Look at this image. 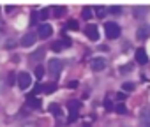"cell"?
<instances>
[{"instance_id": "6da1fadb", "label": "cell", "mask_w": 150, "mask_h": 127, "mask_svg": "<svg viewBox=\"0 0 150 127\" xmlns=\"http://www.w3.org/2000/svg\"><path fill=\"white\" fill-rule=\"evenodd\" d=\"M104 32H106V37L108 39H117L120 35V25L118 23H113V21H106Z\"/></svg>"}, {"instance_id": "7a4b0ae2", "label": "cell", "mask_w": 150, "mask_h": 127, "mask_svg": "<svg viewBox=\"0 0 150 127\" xmlns=\"http://www.w3.org/2000/svg\"><path fill=\"white\" fill-rule=\"evenodd\" d=\"M62 60L60 58H51L50 62H48V71H50V74L53 76V78H58V74H60V71H62Z\"/></svg>"}, {"instance_id": "3957f363", "label": "cell", "mask_w": 150, "mask_h": 127, "mask_svg": "<svg viewBox=\"0 0 150 127\" xmlns=\"http://www.w3.org/2000/svg\"><path fill=\"white\" fill-rule=\"evenodd\" d=\"M30 85H32L30 74H28V73H20V74H18V87H20L21 90H27Z\"/></svg>"}, {"instance_id": "277c9868", "label": "cell", "mask_w": 150, "mask_h": 127, "mask_svg": "<svg viewBox=\"0 0 150 127\" xmlns=\"http://www.w3.org/2000/svg\"><path fill=\"white\" fill-rule=\"evenodd\" d=\"M90 67H92V71H104L106 69V60L103 56H96L90 62Z\"/></svg>"}, {"instance_id": "5b68a950", "label": "cell", "mask_w": 150, "mask_h": 127, "mask_svg": "<svg viewBox=\"0 0 150 127\" xmlns=\"http://www.w3.org/2000/svg\"><path fill=\"white\" fill-rule=\"evenodd\" d=\"M35 39H37V35H35L34 32H28V34H25V35L21 37V41H20V44H21L23 48H30V46H34V42H35Z\"/></svg>"}, {"instance_id": "8992f818", "label": "cell", "mask_w": 150, "mask_h": 127, "mask_svg": "<svg viewBox=\"0 0 150 127\" xmlns=\"http://www.w3.org/2000/svg\"><path fill=\"white\" fill-rule=\"evenodd\" d=\"M85 35L90 39V41H99V30L96 25H87L85 27Z\"/></svg>"}, {"instance_id": "52a82bcc", "label": "cell", "mask_w": 150, "mask_h": 127, "mask_svg": "<svg viewBox=\"0 0 150 127\" xmlns=\"http://www.w3.org/2000/svg\"><path fill=\"white\" fill-rule=\"evenodd\" d=\"M51 34H53V27H51V25L42 23V25L39 27V37H41V39H48V37H51Z\"/></svg>"}, {"instance_id": "ba28073f", "label": "cell", "mask_w": 150, "mask_h": 127, "mask_svg": "<svg viewBox=\"0 0 150 127\" xmlns=\"http://www.w3.org/2000/svg\"><path fill=\"white\" fill-rule=\"evenodd\" d=\"M136 37H138L139 41L148 39V37H150V25H141V27L136 30Z\"/></svg>"}, {"instance_id": "9c48e42d", "label": "cell", "mask_w": 150, "mask_h": 127, "mask_svg": "<svg viewBox=\"0 0 150 127\" xmlns=\"http://www.w3.org/2000/svg\"><path fill=\"white\" fill-rule=\"evenodd\" d=\"M136 62L141 64V66H145V64L148 62V55H146V51L143 48H138L136 49Z\"/></svg>"}, {"instance_id": "30bf717a", "label": "cell", "mask_w": 150, "mask_h": 127, "mask_svg": "<svg viewBox=\"0 0 150 127\" xmlns=\"http://www.w3.org/2000/svg\"><path fill=\"white\" fill-rule=\"evenodd\" d=\"M27 104H28V108H32V109H39L41 108V99H37L35 95H30V97H27Z\"/></svg>"}, {"instance_id": "8fae6325", "label": "cell", "mask_w": 150, "mask_h": 127, "mask_svg": "<svg viewBox=\"0 0 150 127\" xmlns=\"http://www.w3.org/2000/svg\"><path fill=\"white\" fill-rule=\"evenodd\" d=\"M67 108H69V111H80V108H81V102L80 101H76V99H72V101H69V104H67Z\"/></svg>"}, {"instance_id": "7c38bea8", "label": "cell", "mask_w": 150, "mask_h": 127, "mask_svg": "<svg viewBox=\"0 0 150 127\" xmlns=\"http://www.w3.org/2000/svg\"><path fill=\"white\" fill-rule=\"evenodd\" d=\"M50 111H51L55 116H62V115H64V113H62V108H60L58 104H55V102L50 104Z\"/></svg>"}, {"instance_id": "4fadbf2b", "label": "cell", "mask_w": 150, "mask_h": 127, "mask_svg": "<svg viewBox=\"0 0 150 127\" xmlns=\"http://www.w3.org/2000/svg\"><path fill=\"white\" fill-rule=\"evenodd\" d=\"M65 27H67L69 30H72V32H76V30H80V25H78V21H76V20H69Z\"/></svg>"}, {"instance_id": "5bb4252c", "label": "cell", "mask_w": 150, "mask_h": 127, "mask_svg": "<svg viewBox=\"0 0 150 127\" xmlns=\"http://www.w3.org/2000/svg\"><path fill=\"white\" fill-rule=\"evenodd\" d=\"M44 56V49L41 48V49H37V51H34L32 55H30V60H34V62H37L39 58H42Z\"/></svg>"}, {"instance_id": "9a60e30c", "label": "cell", "mask_w": 150, "mask_h": 127, "mask_svg": "<svg viewBox=\"0 0 150 127\" xmlns=\"http://www.w3.org/2000/svg\"><path fill=\"white\" fill-rule=\"evenodd\" d=\"M106 11H108V9H106L104 6H97V7H96V16H97V18H104V16H106Z\"/></svg>"}, {"instance_id": "2e32d148", "label": "cell", "mask_w": 150, "mask_h": 127, "mask_svg": "<svg viewBox=\"0 0 150 127\" xmlns=\"http://www.w3.org/2000/svg\"><path fill=\"white\" fill-rule=\"evenodd\" d=\"M55 90H57V85H55V83H46L42 92H44V94H53Z\"/></svg>"}, {"instance_id": "e0dca14e", "label": "cell", "mask_w": 150, "mask_h": 127, "mask_svg": "<svg viewBox=\"0 0 150 127\" xmlns=\"http://www.w3.org/2000/svg\"><path fill=\"white\" fill-rule=\"evenodd\" d=\"M44 73H46V69H44L42 66H37V67H35V78H37V80H42Z\"/></svg>"}, {"instance_id": "ac0fdd59", "label": "cell", "mask_w": 150, "mask_h": 127, "mask_svg": "<svg viewBox=\"0 0 150 127\" xmlns=\"http://www.w3.org/2000/svg\"><path fill=\"white\" fill-rule=\"evenodd\" d=\"M81 14H83V18H85V20H90V18L94 16V14H92V7H83Z\"/></svg>"}, {"instance_id": "d6986e66", "label": "cell", "mask_w": 150, "mask_h": 127, "mask_svg": "<svg viewBox=\"0 0 150 127\" xmlns=\"http://www.w3.org/2000/svg\"><path fill=\"white\" fill-rule=\"evenodd\" d=\"M64 48H65V46H64V42H62V41H57V42H53V44H51V49H53V51H62Z\"/></svg>"}, {"instance_id": "ffe728a7", "label": "cell", "mask_w": 150, "mask_h": 127, "mask_svg": "<svg viewBox=\"0 0 150 127\" xmlns=\"http://www.w3.org/2000/svg\"><path fill=\"white\" fill-rule=\"evenodd\" d=\"M122 88H124V92H132V90H134V83H132V81H125V83L122 85Z\"/></svg>"}, {"instance_id": "44dd1931", "label": "cell", "mask_w": 150, "mask_h": 127, "mask_svg": "<svg viewBox=\"0 0 150 127\" xmlns=\"http://www.w3.org/2000/svg\"><path fill=\"white\" fill-rule=\"evenodd\" d=\"M108 11H110L111 14H115V16H118V14L122 13V7H118V6H111V7H108Z\"/></svg>"}, {"instance_id": "7402d4cb", "label": "cell", "mask_w": 150, "mask_h": 127, "mask_svg": "<svg viewBox=\"0 0 150 127\" xmlns=\"http://www.w3.org/2000/svg\"><path fill=\"white\" fill-rule=\"evenodd\" d=\"M115 111H117V113H120V115H124V113H127V108H125L122 102H118V104L115 106Z\"/></svg>"}, {"instance_id": "603a6c76", "label": "cell", "mask_w": 150, "mask_h": 127, "mask_svg": "<svg viewBox=\"0 0 150 127\" xmlns=\"http://www.w3.org/2000/svg\"><path fill=\"white\" fill-rule=\"evenodd\" d=\"M53 11H55V16H58V18H60V16H64V13H65L67 9H65V7H62V6H58V7H55Z\"/></svg>"}, {"instance_id": "cb8c5ba5", "label": "cell", "mask_w": 150, "mask_h": 127, "mask_svg": "<svg viewBox=\"0 0 150 127\" xmlns=\"http://www.w3.org/2000/svg\"><path fill=\"white\" fill-rule=\"evenodd\" d=\"M42 90H44V85L37 83V85H35V87L32 88V95H37V94H39V92H42Z\"/></svg>"}, {"instance_id": "d4e9b609", "label": "cell", "mask_w": 150, "mask_h": 127, "mask_svg": "<svg viewBox=\"0 0 150 127\" xmlns=\"http://www.w3.org/2000/svg\"><path fill=\"white\" fill-rule=\"evenodd\" d=\"M131 71H132V64H125V66H122V67H120V73H122V74L131 73Z\"/></svg>"}, {"instance_id": "484cf974", "label": "cell", "mask_w": 150, "mask_h": 127, "mask_svg": "<svg viewBox=\"0 0 150 127\" xmlns=\"http://www.w3.org/2000/svg\"><path fill=\"white\" fill-rule=\"evenodd\" d=\"M134 13H136V14H134L136 18H141V16H145V14H143V13H145V7H134Z\"/></svg>"}, {"instance_id": "4316f807", "label": "cell", "mask_w": 150, "mask_h": 127, "mask_svg": "<svg viewBox=\"0 0 150 127\" xmlns=\"http://www.w3.org/2000/svg\"><path fill=\"white\" fill-rule=\"evenodd\" d=\"M48 13H50V11H48V9H42V11H41V13H39V14H37V18H39V20H42V21H44V20H46V18H48V16H50V14H48Z\"/></svg>"}, {"instance_id": "83f0119b", "label": "cell", "mask_w": 150, "mask_h": 127, "mask_svg": "<svg viewBox=\"0 0 150 127\" xmlns=\"http://www.w3.org/2000/svg\"><path fill=\"white\" fill-rule=\"evenodd\" d=\"M139 127H150V118H141L139 120Z\"/></svg>"}, {"instance_id": "f1b7e54d", "label": "cell", "mask_w": 150, "mask_h": 127, "mask_svg": "<svg viewBox=\"0 0 150 127\" xmlns=\"http://www.w3.org/2000/svg\"><path fill=\"white\" fill-rule=\"evenodd\" d=\"M76 118H78V113L76 111H69V122H74Z\"/></svg>"}, {"instance_id": "f546056e", "label": "cell", "mask_w": 150, "mask_h": 127, "mask_svg": "<svg viewBox=\"0 0 150 127\" xmlns=\"http://www.w3.org/2000/svg\"><path fill=\"white\" fill-rule=\"evenodd\" d=\"M67 87H69V88H76V87H78V81H76V80H72V81L67 83Z\"/></svg>"}, {"instance_id": "4dcf8cb0", "label": "cell", "mask_w": 150, "mask_h": 127, "mask_svg": "<svg viewBox=\"0 0 150 127\" xmlns=\"http://www.w3.org/2000/svg\"><path fill=\"white\" fill-rule=\"evenodd\" d=\"M14 44H16V42H14V41H13V39H9V41H7V42H6V48H7V49H11V48H13V46H14Z\"/></svg>"}, {"instance_id": "1f68e13d", "label": "cell", "mask_w": 150, "mask_h": 127, "mask_svg": "<svg viewBox=\"0 0 150 127\" xmlns=\"http://www.w3.org/2000/svg\"><path fill=\"white\" fill-rule=\"evenodd\" d=\"M62 42H64V46H65V48H69V46L72 44V41H71V39H62Z\"/></svg>"}, {"instance_id": "d6a6232c", "label": "cell", "mask_w": 150, "mask_h": 127, "mask_svg": "<svg viewBox=\"0 0 150 127\" xmlns=\"http://www.w3.org/2000/svg\"><path fill=\"white\" fill-rule=\"evenodd\" d=\"M14 83V73H11L9 74V80H7V85H13Z\"/></svg>"}, {"instance_id": "836d02e7", "label": "cell", "mask_w": 150, "mask_h": 127, "mask_svg": "<svg viewBox=\"0 0 150 127\" xmlns=\"http://www.w3.org/2000/svg\"><path fill=\"white\" fill-rule=\"evenodd\" d=\"M117 99H118V101H124V99H125V94H124V92H118V94H117Z\"/></svg>"}, {"instance_id": "e575fe53", "label": "cell", "mask_w": 150, "mask_h": 127, "mask_svg": "<svg viewBox=\"0 0 150 127\" xmlns=\"http://www.w3.org/2000/svg\"><path fill=\"white\" fill-rule=\"evenodd\" d=\"M104 106H106V109H111V108H113V106H111V102H110V101H108V99H106V101H104Z\"/></svg>"}, {"instance_id": "d590c367", "label": "cell", "mask_w": 150, "mask_h": 127, "mask_svg": "<svg viewBox=\"0 0 150 127\" xmlns=\"http://www.w3.org/2000/svg\"><path fill=\"white\" fill-rule=\"evenodd\" d=\"M13 9H14L13 6H7V7H6V11H7V13H13Z\"/></svg>"}]
</instances>
